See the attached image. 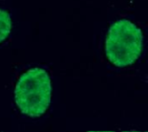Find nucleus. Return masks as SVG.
<instances>
[{"instance_id":"nucleus-1","label":"nucleus","mask_w":148,"mask_h":132,"mask_svg":"<svg viewBox=\"0 0 148 132\" xmlns=\"http://www.w3.org/2000/svg\"><path fill=\"white\" fill-rule=\"evenodd\" d=\"M14 97L23 114L40 117L48 110L51 99V83L48 72L39 67L24 72L16 84Z\"/></svg>"},{"instance_id":"nucleus-2","label":"nucleus","mask_w":148,"mask_h":132,"mask_svg":"<svg viewBox=\"0 0 148 132\" xmlns=\"http://www.w3.org/2000/svg\"><path fill=\"white\" fill-rule=\"evenodd\" d=\"M143 49L141 29L128 20H119L109 28L105 54L113 65L124 67L139 58Z\"/></svg>"},{"instance_id":"nucleus-3","label":"nucleus","mask_w":148,"mask_h":132,"mask_svg":"<svg viewBox=\"0 0 148 132\" xmlns=\"http://www.w3.org/2000/svg\"><path fill=\"white\" fill-rule=\"evenodd\" d=\"M11 27L12 23L10 14L5 10H0V43L8 37Z\"/></svg>"}]
</instances>
